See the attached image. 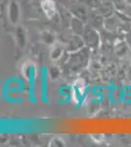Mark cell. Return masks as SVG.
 <instances>
[{"mask_svg":"<svg viewBox=\"0 0 131 147\" xmlns=\"http://www.w3.org/2000/svg\"><path fill=\"white\" fill-rule=\"evenodd\" d=\"M41 7L44 13L48 18H52L55 15L56 12V7L53 0H42L41 1Z\"/></svg>","mask_w":131,"mask_h":147,"instance_id":"cell-1","label":"cell"},{"mask_svg":"<svg viewBox=\"0 0 131 147\" xmlns=\"http://www.w3.org/2000/svg\"><path fill=\"white\" fill-rule=\"evenodd\" d=\"M91 137H92L93 140H94L95 142H97V143H100L101 141L104 140V136H103V134H92Z\"/></svg>","mask_w":131,"mask_h":147,"instance_id":"cell-2","label":"cell"},{"mask_svg":"<svg viewBox=\"0 0 131 147\" xmlns=\"http://www.w3.org/2000/svg\"><path fill=\"white\" fill-rule=\"evenodd\" d=\"M75 86H77V88L79 89L80 93H82L83 92V88H84V84H83V82L81 80H78L77 82V84H75Z\"/></svg>","mask_w":131,"mask_h":147,"instance_id":"cell-3","label":"cell"}]
</instances>
